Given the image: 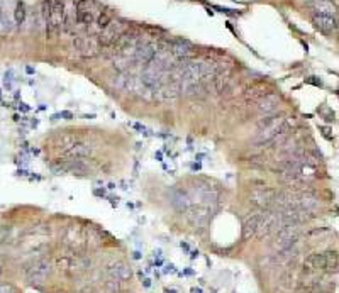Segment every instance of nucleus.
Instances as JSON below:
<instances>
[{
  "instance_id": "nucleus-1",
  "label": "nucleus",
  "mask_w": 339,
  "mask_h": 293,
  "mask_svg": "<svg viewBox=\"0 0 339 293\" xmlns=\"http://www.w3.org/2000/svg\"><path fill=\"white\" fill-rule=\"evenodd\" d=\"M41 16H43L46 34L48 38H56L64 27V19H66V7L61 0H49L43 2L41 6Z\"/></svg>"
},
{
  "instance_id": "nucleus-2",
  "label": "nucleus",
  "mask_w": 339,
  "mask_h": 293,
  "mask_svg": "<svg viewBox=\"0 0 339 293\" xmlns=\"http://www.w3.org/2000/svg\"><path fill=\"white\" fill-rule=\"evenodd\" d=\"M127 31V24L124 21L114 19L109 26L104 27L99 36V44L102 48H109V46H114L119 41L120 36Z\"/></svg>"
},
{
  "instance_id": "nucleus-3",
  "label": "nucleus",
  "mask_w": 339,
  "mask_h": 293,
  "mask_svg": "<svg viewBox=\"0 0 339 293\" xmlns=\"http://www.w3.org/2000/svg\"><path fill=\"white\" fill-rule=\"evenodd\" d=\"M73 48L80 56L83 58H92L99 53V39H94L90 36H78V38L73 39Z\"/></svg>"
},
{
  "instance_id": "nucleus-4",
  "label": "nucleus",
  "mask_w": 339,
  "mask_h": 293,
  "mask_svg": "<svg viewBox=\"0 0 339 293\" xmlns=\"http://www.w3.org/2000/svg\"><path fill=\"white\" fill-rule=\"evenodd\" d=\"M51 273V263L49 259H38V261L32 263V266L27 269L26 276L29 283H39L43 281L44 278H48V274Z\"/></svg>"
},
{
  "instance_id": "nucleus-5",
  "label": "nucleus",
  "mask_w": 339,
  "mask_h": 293,
  "mask_svg": "<svg viewBox=\"0 0 339 293\" xmlns=\"http://www.w3.org/2000/svg\"><path fill=\"white\" fill-rule=\"evenodd\" d=\"M75 17L78 24L90 26L95 21V11L92 0H78L75 6Z\"/></svg>"
},
{
  "instance_id": "nucleus-6",
  "label": "nucleus",
  "mask_w": 339,
  "mask_h": 293,
  "mask_svg": "<svg viewBox=\"0 0 339 293\" xmlns=\"http://www.w3.org/2000/svg\"><path fill=\"white\" fill-rule=\"evenodd\" d=\"M275 198H277V192L268 187L254 188L251 192V202L261 208H266V207H270L272 203H275Z\"/></svg>"
},
{
  "instance_id": "nucleus-7",
  "label": "nucleus",
  "mask_w": 339,
  "mask_h": 293,
  "mask_svg": "<svg viewBox=\"0 0 339 293\" xmlns=\"http://www.w3.org/2000/svg\"><path fill=\"white\" fill-rule=\"evenodd\" d=\"M314 26L317 27L320 32L324 34H331V32L337 31V22H336V16H329V14H319L315 12L312 17Z\"/></svg>"
},
{
  "instance_id": "nucleus-8",
  "label": "nucleus",
  "mask_w": 339,
  "mask_h": 293,
  "mask_svg": "<svg viewBox=\"0 0 339 293\" xmlns=\"http://www.w3.org/2000/svg\"><path fill=\"white\" fill-rule=\"evenodd\" d=\"M170 53L176 59H180V61H187V59H190L195 54V49L187 41H176V43L170 46Z\"/></svg>"
},
{
  "instance_id": "nucleus-9",
  "label": "nucleus",
  "mask_w": 339,
  "mask_h": 293,
  "mask_svg": "<svg viewBox=\"0 0 339 293\" xmlns=\"http://www.w3.org/2000/svg\"><path fill=\"white\" fill-rule=\"evenodd\" d=\"M158 53V49L153 44H138L136 51H134V61L143 63L145 66H148L153 59H155Z\"/></svg>"
},
{
  "instance_id": "nucleus-10",
  "label": "nucleus",
  "mask_w": 339,
  "mask_h": 293,
  "mask_svg": "<svg viewBox=\"0 0 339 293\" xmlns=\"http://www.w3.org/2000/svg\"><path fill=\"white\" fill-rule=\"evenodd\" d=\"M278 102H280V97H278V95H275V94H266V95L263 97V99L258 100L256 107H258V110L261 114L270 115V114H273L278 109Z\"/></svg>"
},
{
  "instance_id": "nucleus-11",
  "label": "nucleus",
  "mask_w": 339,
  "mask_h": 293,
  "mask_svg": "<svg viewBox=\"0 0 339 293\" xmlns=\"http://www.w3.org/2000/svg\"><path fill=\"white\" fill-rule=\"evenodd\" d=\"M68 158H73V160H80V158H85L92 153L90 146L87 142H72L66 150L63 151Z\"/></svg>"
},
{
  "instance_id": "nucleus-12",
  "label": "nucleus",
  "mask_w": 339,
  "mask_h": 293,
  "mask_svg": "<svg viewBox=\"0 0 339 293\" xmlns=\"http://www.w3.org/2000/svg\"><path fill=\"white\" fill-rule=\"evenodd\" d=\"M107 274H109L110 280H117V281L129 280V278H131V268L124 263H115L109 268Z\"/></svg>"
},
{
  "instance_id": "nucleus-13",
  "label": "nucleus",
  "mask_w": 339,
  "mask_h": 293,
  "mask_svg": "<svg viewBox=\"0 0 339 293\" xmlns=\"http://www.w3.org/2000/svg\"><path fill=\"white\" fill-rule=\"evenodd\" d=\"M261 217H263V212H258V213H253V215H249L248 218H246L244 226H243V236H244V239H248L249 236L256 234L258 227H259V222H261Z\"/></svg>"
},
{
  "instance_id": "nucleus-14",
  "label": "nucleus",
  "mask_w": 339,
  "mask_h": 293,
  "mask_svg": "<svg viewBox=\"0 0 339 293\" xmlns=\"http://www.w3.org/2000/svg\"><path fill=\"white\" fill-rule=\"evenodd\" d=\"M315 12L319 14H329V16H336L337 9L336 6L331 2V0H319V2H315Z\"/></svg>"
},
{
  "instance_id": "nucleus-15",
  "label": "nucleus",
  "mask_w": 339,
  "mask_h": 293,
  "mask_svg": "<svg viewBox=\"0 0 339 293\" xmlns=\"http://www.w3.org/2000/svg\"><path fill=\"white\" fill-rule=\"evenodd\" d=\"M307 266L314 269H322L327 266V258L324 254H312L307 258Z\"/></svg>"
},
{
  "instance_id": "nucleus-16",
  "label": "nucleus",
  "mask_w": 339,
  "mask_h": 293,
  "mask_svg": "<svg viewBox=\"0 0 339 293\" xmlns=\"http://www.w3.org/2000/svg\"><path fill=\"white\" fill-rule=\"evenodd\" d=\"M266 94H270V92H266V88L264 85H254L253 88H249V92L246 94V100H251V102H258L259 99H263Z\"/></svg>"
},
{
  "instance_id": "nucleus-17",
  "label": "nucleus",
  "mask_w": 339,
  "mask_h": 293,
  "mask_svg": "<svg viewBox=\"0 0 339 293\" xmlns=\"http://www.w3.org/2000/svg\"><path fill=\"white\" fill-rule=\"evenodd\" d=\"M24 21H26V7L24 4L19 2L16 6V11H14V22H16L17 26H21L24 24Z\"/></svg>"
},
{
  "instance_id": "nucleus-18",
  "label": "nucleus",
  "mask_w": 339,
  "mask_h": 293,
  "mask_svg": "<svg viewBox=\"0 0 339 293\" xmlns=\"http://www.w3.org/2000/svg\"><path fill=\"white\" fill-rule=\"evenodd\" d=\"M112 21H114V19H112V16H110V14L107 12V11H102V12L99 14V16H97V26H99L100 29H104V27H107Z\"/></svg>"
},
{
  "instance_id": "nucleus-19",
  "label": "nucleus",
  "mask_w": 339,
  "mask_h": 293,
  "mask_svg": "<svg viewBox=\"0 0 339 293\" xmlns=\"http://www.w3.org/2000/svg\"><path fill=\"white\" fill-rule=\"evenodd\" d=\"M9 27H11V22L7 19L6 7H4V4L0 2V31H7Z\"/></svg>"
},
{
  "instance_id": "nucleus-20",
  "label": "nucleus",
  "mask_w": 339,
  "mask_h": 293,
  "mask_svg": "<svg viewBox=\"0 0 339 293\" xmlns=\"http://www.w3.org/2000/svg\"><path fill=\"white\" fill-rule=\"evenodd\" d=\"M9 291H12L11 286H2V288H0V293H9Z\"/></svg>"
},
{
  "instance_id": "nucleus-21",
  "label": "nucleus",
  "mask_w": 339,
  "mask_h": 293,
  "mask_svg": "<svg viewBox=\"0 0 339 293\" xmlns=\"http://www.w3.org/2000/svg\"><path fill=\"white\" fill-rule=\"evenodd\" d=\"M336 22H337V27H339V11L336 12Z\"/></svg>"
},
{
  "instance_id": "nucleus-22",
  "label": "nucleus",
  "mask_w": 339,
  "mask_h": 293,
  "mask_svg": "<svg viewBox=\"0 0 339 293\" xmlns=\"http://www.w3.org/2000/svg\"><path fill=\"white\" fill-rule=\"evenodd\" d=\"M309 2H319V0H309Z\"/></svg>"
}]
</instances>
